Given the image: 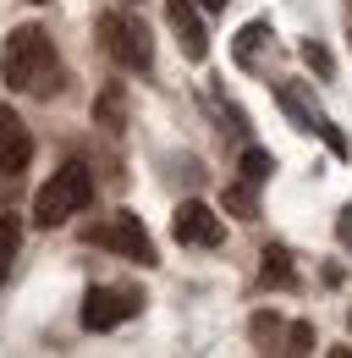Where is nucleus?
Here are the masks:
<instances>
[{
	"label": "nucleus",
	"instance_id": "nucleus-19",
	"mask_svg": "<svg viewBox=\"0 0 352 358\" xmlns=\"http://www.w3.org/2000/svg\"><path fill=\"white\" fill-rule=\"evenodd\" d=\"M286 342H292V353H308V348H314V331H308V325H292Z\"/></svg>",
	"mask_w": 352,
	"mask_h": 358
},
{
	"label": "nucleus",
	"instance_id": "nucleus-6",
	"mask_svg": "<svg viewBox=\"0 0 352 358\" xmlns=\"http://www.w3.org/2000/svg\"><path fill=\"white\" fill-rule=\"evenodd\" d=\"M275 105H281V110L298 122V133H319V138H325V143H330V155H352L347 138L336 133V122H330V116H325V110H319V105H314L303 89H292V83H275Z\"/></svg>",
	"mask_w": 352,
	"mask_h": 358
},
{
	"label": "nucleus",
	"instance_id": "nucleus-2",
	"mask_svg": "<svg viewBox=\"0 0 352 358\" xmlns=\"http://www.w3.org/2000/svg\"><path fill=\"white\" fill-rule=\"evenodd\" d=\"M88 204H94V171L83 160H72V166L50 171V182L34 193V221L50 231V226H66L72 215H83Z\"/></svg>",
	"mask_w": 352,
	"mask_h": 358
},
{
	"label": "nucleus",
	"instance_id": "nucleus-13",
	"mask_svg": "<svg viewBox=\"0 0 352 358\" xmlns=\"http://www.w3.org/2000/svg\"><path fill=\"white\" fill-rule=\"evenodd\" d=\"M17 243H22V221L6 210L0 215V287H6V275H11V259H17Z\"/></svg>",
	"mask_w": 352,
	"mask_h": 358
},
{
	"label": "nucleus",
	"instance_id": "nucleus-14",
	"mask_svg": "<svg viewBox=\"0 0 352 358\" xmlns=\"http://www.w3.org/2000/svg\"><path fill=\"white\" fill-rule=\"evenodd\" d=\"M226 210H231V215H237V221H254V215H259V199H254V182H231V187H226Z\"/></svg>",
	"mask_w": 352,
	"mask_h": 358
},
{
	"label": "nucleus",
	"instance_id": "nucleus-15",
	"mask_svg": "<svg viewBox=\"0 0 352 358\" xmlns=\"http://www.w3.org/2000/svg\"><path fill=\"white\" fill-rule=\"evenodd\" d=\"M264 39H270V22H248V28H242V34H237V61H242V66H254V55H259V45Z\"/></svg>",
	"mask_w": 352,
	"mask_h": 358
},
{
	"label": "nucleus",
	"instance_id": "nucleus-17",
	"mask_svg": "<svg viewBox=\"0 0 352 358\" xmlns=\"http://www.w3.org/2000/svg\"><path fill=\"white\" fill-rule=\"evenodd\" d=\"M275 336H281V325L270 314H254V342H275Z\"/></svg>",
	"mask_w": 352,
	"mask_h": 358
},
{
	"label": "nucleus",
	"instance_id": "nucleus-7",
	"mask_svg": "<svg viewBox=\"0 0 352 358\" xmlns=\"http://www.w3.org/2000/svg\"><path fill=\"white\" fill-rule=\"evenodd\" d=\"M171 237L187 243V248H220V243H226V221H220L204 199H182L176 215H171Z\"/></svg>",
	"mask_w": 352,
	"mask_h": 358
},
{
	"label": "nucleus",
	"instance_id": "nucleus-10",
	"mask_svg": "<svg viewBox=\"0 0 352 358\" xmlns=\"http://www.w3.org/2000/svg\"><path fill=\"white\" fill-rule=\"evenodd\" d=\"M122 122H127V89H122V83H110V89L99 94V105H94V127L122 133Z\"/></svg>",
	"mask_w": 352,
	"mask_h": 358
},
{
	"label": "nucleus",
	"instance_id": "nucleus-21",
	"mask_svg": "<svg viewBox=\"0 0 352 358\" xmlns=\"http://www.w3.org/2000/svg\"><path fill=\"white\" fill-rule=\"evenodd\" d=\"M34 6H44V0H34Z\"/></svg>",
	"mask_w": 352,
	"mask_h": 358
},
{
	"label": "nucleus",
	"instance_id": "nucleus-3",
	"mask_svg": "<svg viewBox=\"0 0 352 358\" xmlns=\"http://www.w3.org/2000/svg\"><path fill=\"white\" fill-rule=\"evenodd\" d=\"M99 39L110 50V61L122 66V72H149L154 66V39H149V28L127 17V11H105L99 17Z\"/></svg>",
	"mask_w": 352,
	"mask_h": 358
},
{
	"label": "nucleus",
	"instance_id": "nucleus-16",
	"mask_svg": "<svg viewBox=\"0 0 352 358\" xmlns=\"http://www.w3.org/2000/svg\"><path fill=\"white\" fill-rule=\"evenodd\" d=\"M303 61L314 66V72H325V78H330V50L319 45V39H308V45H303Z\"/></svg>",
	"mask_w": 352,
	"mask_h": 358
},
{
	"label": "nucleus",
	"instance_id": "nucleus-1",
	"mask_svg": "<svg viewBox=\"0 0 352 358\" xmlns=\"http://www.w3.org/2000/svg\"><path fill=\"white\" fill-rule=\"evenodd\" d=\"M0 78L11 94H55L61 89V72H55V45L39 22H22L6 34L0 45Z\"/></svg>",
	"mask_w": 352,
	"mask_h": 358
},
{
	"label": "nucleus",
	"instance_id": "nucleus-5",
	"mask_svg": "<svg viewBox=\"0 0 352 358\" xmlns=\"http://www.w3.org/2000/svg\"><path fill=\"white\" fill-rule=\"evenodd\" d=\"M138 309H143V292H138V287H94L83 298V325L88 331H116V325H127Z\"/></svg>",
	"mask_w": 352,
	"mask_h": 358
},
{
	"label": "nucleus",
	"instance_id": "nucleus-4",
	"mask_svg": "<svg viewBox=\"0 0 352 358\" xmlns=\"http://www.w3.org/2000/svg\"><path fill=\"white\" fill-rule=\"evenodd\" d=\"M88 243H94V248L122 254V259H132V265H160V254H154L149 231H143V221H138L132 210H116V215H105L99 226H88Z\"/></svg>",
	"mask_w": 352,
	"mask_h": 358
},
{
	"label": "nucleus",
	"instance_id": "nucleus-9",
	"mask_svg": "<svg viewBox=\"0 0 352 358\" xmlns=\"http://www.w3.org/2000/svg\"><path fill=\"white\" fill-rule=\"evenodd\" d=\"M28 160H34V138H28L22 116H17L11 105H0V177L28 171Z\"/></svg>",
	"mask_w": 352,
	"mask_h": 358
},
{
	"label": "nucleus",
	"instance_id": "nucleus-12",
	"mask_svg": "<svg viewBox=\"0 0 352 358\" xmlns=\"http://www.w3.org/2000/svg\"><path fill=\"white\" fill-rule=\"evenodd\" d=\"M237 171H242V182H254V187H264V182H270V171H275V155L254 143V149H242V160H237Z\"/></svg>",
	"mask_w": 352,
	"mask_h": 358
},
{
	"label": "nucleus",
	"instance_id": "nucleus-20",
	"mask_svg": "<svg viewBox=\"0 0 352 358\" xmlns=\"http://www.w3.org/2000/svg\"><path fill=\"white\" fill-rule=\"evenodd\" d=\"M198 11H226V0H193Z\"/></svg>",
	"mask_w": 352,
	"mask_h": 358
},
{
	"label": "nucleus",
	"instance_id": "nucleus-18",
	"mask_svg": "<svg viewBox=\"0 0 352 358\" xmlns=\"http://www.w3.org/2000/svg\"><path fill=\"white\" fill-rule=\"evenodd\" d=\"M336 243H342V248L352 254V204L342 210V215H336Z\"/></svg>",
	"mask_w": 352,
	"mask_h": 358
},
{
	"label": "nucleus",
	"instance_id": "nucleus-8",
	"mask_svg": "<svg viewBox=\"0 0 352 358\" xmlns=\"http://www.w3.org/2000/svg\"><path fill=\"white\" fill-rule=\"evenodd\" d=\"M166 22H171V34H176V45H182L187 61L210 55V34H204V17H198L193 0H166Z\"/></svg>",
	"mask_w": 352,
	"mask_h": 358
},
{
	"label": "nucleus",
	"instance_id": "nucleus-11",
	"mask_svg": "<svg viewBox=\"0 0 352 358\" xmlns=\"http://www.w3.org/2000/svg\"><path fill=\"white\" fill-rule=\"evenodd\" d=\"M259 259H264V265H259L264 287H292V281H298V270H292V254H286V248H264Z\"/></svg>",
	"mask_w": 352,
	"mask_h": 358
}]
</instances>
